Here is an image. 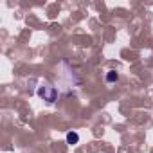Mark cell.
Here are the masks:
<instances>
[{"label": "cell", "instance_id": "3957f363", "mask_svg": "<svg viewBox=\"0 0 153 153\" xmlns=\"http://www.w3.org/2000/svg\"><path fill=\"white\" fill-rule=\"evenodd\" d=\"M117 78H119V76H117L114 70H110V72L106 74V81H108V83H112V81H117Z\"/></svg>", "mask_w": 153, "mask_h": 153}, {"label": "cell", "instance_id": "7a4b0ae2", "mask_svg": "<svg viewBox=\"0 0 153 153\" xmlns=\"http://www.w3.org/2000/svg\"><path fill=\"white\" fill-rule=\"evenodd\" d=\"M78 140H79V135L76 131H68L67 133V142L68 144H78Z\"/></svg>", "mask_w": 153, "mask_h": 153}, {"label": "cell", "instance_id": "6da1fadb", "mask_svg": "<svg viewBox=\"0 0 153 153\" xmlns=\"http://www.w3.org/2000/svg\"><path fill=\"white\" fill-rule=\"evenodd\" d=\"M36 94H38L43 101H47V103H54L56 97H58V88L52 87V85H49L47 81H43V83H40Z\"/></svg>", "mask_w": 153, "mask_h": 153}]
</instances>
